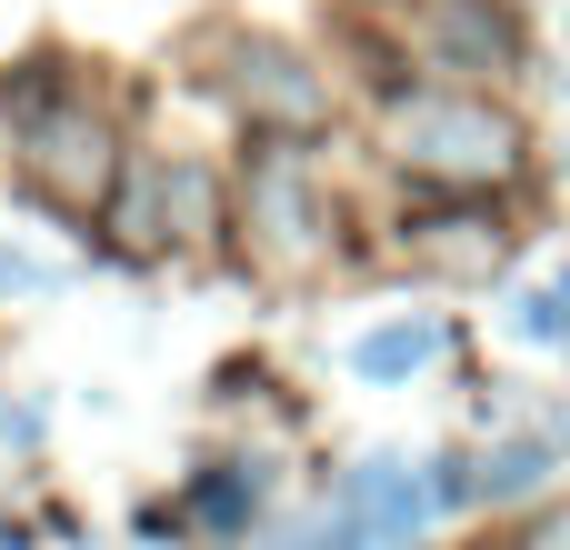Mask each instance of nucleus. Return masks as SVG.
I'll list each match as a JSON object with an SVG mask.
<instances>
[{
  "label": "nucleus",
  "instance_id": "obj_1",
  "mask_svg": "<svg viewBox=\"0 0 570 550\" xmlns=\"http://www.w3.org/2000/svg\"><path fill=\"white\" fill-rule=\"evenodd\" d=\"M391 140H401V160H411L421 180H441V190H491V180L521 170V120H511L501 100H471V90L411 100Z\"/></svg>",
  "mask_w": 570,
  "mask_h": 550
},
{
  "label": "nucleus",
  "instance_id": "obj_2",
  "mask_svg": "<svg viewBox=\"0 0 570 550\" xmlns=\"http://www.w3.org/2000/svg\"><path fill=\"white\" fill-rule=\"evenodd\" d=\"M20 170L50 210H100L110 200V130L90 100H60V90H20Z\"/></svg>",
  "mask_w": 570,
  "mask_h": 550
},
{
  "label": "nucleus",
  "instance_id": "obj_3",
  "mask_svg": "<svg viewBox=\"0 0 570 550\" xmlns=\"http://www.w3.org/2000/svg\"><path fill=\"white\" fill-rule=\"evenodd\" d=\"M230 100L261 120V130H321V110H331V90L301 70V50H281V40H250V50H230Z\"/></svg>",
  "mask_w": 570,
  "mask_h": 550
},
{
  "label": "nucleus",
  "instance_id": "obj_4",
  "mask_svg": "<svg viewBox=\"0 0 570 550\" xmlns=\"http://www.w3.org/2000/svg\"><path fill=\"white\" fill-rule=\"evenodd\" d=\"M341 511H351V531L371 550H411L421 521L441 511V491H431L421 471H401V461H361V471L341 481Z\"/></svg>",
  "mask_w": 570,
  "mask_h": 550
},
{
  "label": "nucleus",
  "instance_id": "obj_5",
  "mask_svg": "<svg viewBox=\"0 0 570 550\" xmlns=\"http://www.w3.org/2000/svg\"><path fill=\"white\" fill-rule=\"evenodd\" d=\"M421 40H431L441 70H521V20L501 0H431Z\"/></svg>",
  "mask_w": 570,
  "mask_h": 550
},
{
  "label": "nucleus",
  "instance_id": "obj_6",
  "mask_svg": "<svg viewBox=\"0 0 570 550\" xmlns=\"http://www.w3.org/2000/svg\"><path fill=\"white\" fill-rule=\"evenodd\" d=\"M250 220L271 230V251H291V261L311 251V190H301V170H291L281 150L250 170Z\"/></svg>",
  "mask_w": 570,
  "mask_h": 550
},
{
  "label": "nucleus",
  "instance_id": "obj_7",
  "mask_svg": "<svg viewBox=\"0 0 570 550\" xmlns=\"http://www.w3.org/2000/svg\"><path fill=\"white\" fill-rule=\"evenodd\" d=\"M431 361H441V321H381V331L351 341V371H361V381H411V371H431Z\"/></svg>",
  "mask_w": 570,
  "mask_h": 550
},
{
  "label": "nucleus",
  "instance_id": "obj_8",
  "mask_svg": "<svg viewBox=\"0 0 570 550\" xmlns=\"http://www.w3.org/2000/svg\"><path fill=\"white\" fill-rule=\"evenodd\" d=\"M190 511H200L210 531H240V521L261 511V461H220V471L190 491Z\"/></svg>",
  "mask_w": 570,
  "mask_h": 550
},
{
  "label": "nucleus",
  "instance_id": "obj_9",
  "mask_svg": "<svg viewBox=\"0 0 570 550\" xmlns=\"http://www.w3.org/2000/svg\"><path fill=\"white\" fill-rule=\"evenodd\" d=\"M511 331H521V341H570V271H551V281H531V291H521Z\"/></svg>",
  "mask_w": 570,
  "mask_h": 550
},
{
  "label": "nucleus",
  "instance_id": "obj_10",
  "mask_svg": "<svg viewBox=\"0 0 570 550\" xmlns=\"http://www.w3.org/2000/svg\"><path fill=\"white\" fill-rule=\"evenodd\" d=\"M60 271H40V261H20V251H0V291H50Z\"/></svg>",
  "mask_w": 570,
  "mask_h": 550
},
{
  "label": "nucleus",
  "instance_id": "obj_11",
  "mask_svg": "<svg viewBox=\"0 0 570 550\" xmlns=\"http://www.w3.org/2000/svg\"><path fill=\"white\" fill-rule=\"evenodd\" d=\"M0 550H20V531H0Z\"/></svg>",
  "mask_w": 570,
  "mask_h": 550
}]
</instances>
